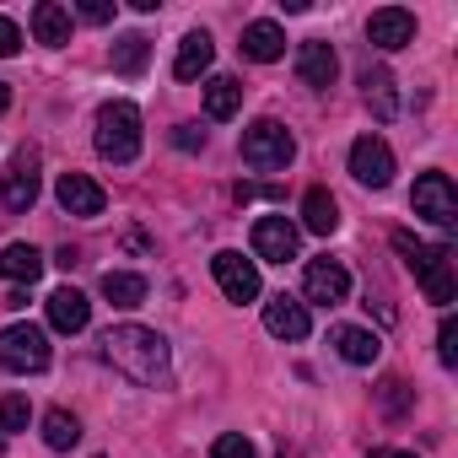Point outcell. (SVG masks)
I'll return each instance as SVG.
<instances>
[{"label":"cell","instance_id":"1","mask_svg":"<svg viewBox=\"0 0 458 458\" xmlns=\"http://www.w3.org/2000/svg\"><path fill=\"white\" fill-rule=\"evenodd\" d=\"M103 356L140 388H162L167 383V340L146 324H114L103 335Z\"/></svg>","mask_w":458,"mask_h":458},{"label":"cell","instance_id":"2","mask_svg":"<svg viewBox=\"0 0 458 458\" xmlns=\"http://www.w3.org/2000/svg\"><path fill=\"white\" fill-rule=\"evenodd\" d=\"M394 254L410 265V276L420 281L426 302H437V308L453 302V265H447V249L442 243H420L410 233H394Z\"/></svg>","mask_w":458,"mask_h":458},{"label":"cell","instance_id":"3","mask_svg":"<svg viewBox=\"0 0 458 458\" xmlns=\"http://www.w3.org/2000/svg\"><path fill=\"white\" fill-rule=\"evenodd\" d=\"M92 140H98V151L108 162H119V167L135 162L140 157V114H135V103H103Z\"/></svg>","mask_w":458,"mask_h":458},{"label":"cell","instance_id":"4","mask_svg":"<svg viewBox=\"0 0 458 458\" xmlns=\"http://www.w3.org/2000/svg\"><path fill=\"white\" fill-rule=\"evenodd\" d=\"M292 157H297V140H292L286 124H276V119H254V124L243 130V162H249V167H259V173H281Z\"/></svg>","mask_w":458,"mask_h":458},{"label":"cell","instance_id":"5","mask_svg":"<svg viewBox=\"0 0 458 458\" xmlns=\"http://www.w3.org/2000/svg\"><path fill=\"white\" fill-rule=\"evenodd\" d=\"M0 367L6 372H44L49 367V335L38 324H12L0 329Z\"/></svg>","mask_w":458,"mask_h":458},{"label":"cell","instance_id":"6","mask_svg":"<svg viewBox=\"0 0 458 458\" xmlns=\"http://www.w3.org/2000/svg\"><path fill=\"white\" fill-rule=\"evenodd\" d=\"M410 199H415V216L437 221L442 233H453V226H458V194H453V178L447 173H420Z\"/></svg>","mask_w":458,"mask_h":458},{"label":"cell","instance_id":"7","mask_svg":"<svg viewBox=\"0 0 458 458\" xmlns=\"http://www.w3.org/2000/svg\"><path fill=\"white\" fill-rule=\"evenodd\" d=\"M210 276H216V286L226 292V302H254V297H259V265L243 259L238 249H221V254L210 259Z\"/></svg>","mask_w":458,"mask_h":458},{"label":"cell","instance_id":"8","mask_svg":"<svg viewBox=\"0 0 458 458\" xmlns=\"http://www.w3.org/2000/svg\"><path fill=\"white\" fill-rule=\"evenodd\" d=\"M351 178L367 183V189H388V183H394V151H388V140L361 135V140L351 146Z\"/></svg>","mask_w":458,"mask_h":458},{"label":"cell","instance_id":"9","mask_svg":"<svg viewBox=\"0 0 458 458\" xmlns=\"http://www.w3.org/2000/svg\"><path fill=\"white\" fill-rule=\"evenodd\" d=\"M302 292H308V302H318V308H340V302L351 297V270H345L340 259H313V265L302 270Z\"/></svg>","mask_w":458,"mask_h":458},{"label":"cell","instance_id":"10","mask_svg":"<svg viewBox=\"0 0 458 458\" xmlns=\"http://www.w3.org/2000/svg\"><path fill=\"white\" fill-rule=\"evenodd\" d=\"M0 199H6V210H33L38 199V151H17L12 167L0 173Z\"/></svg>","mask_w":458,"mask_h":458},{"label":"cell","instance_id":"11","mask_svg":"<svg viewBox=\"0 0 458 458\" xmlns=\"http://www.w3.org/2000/svg\"><path fill=\"white\" fill-rule=\"evenodd\" d=\"M297 226L286 221V216H259L254 221V254L259 259H270V265H286V259H297Z\"/></svg>","mask_w":458,"mask_h":458},{"label":"cell","instance_id":"12","mask_svg":"<svg viewBox=\"0 0 458 458\" xmlns=\"http://www.w3.org/2000/svg\"><path fill=\"white\" fill-rule=\"evenodd\" d=\"M55 194H60V205H65L71 216H103V205H108L103 183H92L87 173H60Z\"/></svg>","mask_w":458,"mask_h":458},{"label":"cell","instance_id":"13","mask_svg":"<svg viewBox=\"0 0 458 458\" xmlns=\"http://www.w3.org/2000/svg\"><path fill=\"white\" fill-rule=\"evenodd\" d=\"M367 38H372L377 49H404V44H415V17H410L404 6H383V12H372Z\"/></svg>","mask_w":458,"mask_h":458},{"label":"cell","instance_id":"14","mask_svg":"<svg viewBox=\"0 0 458 458\" xmlns=\"http://www.w3.org/2000/svg\"><path fill=\"white\" fill-rule=\"evenodd\" d=\"M335 71H340V60H335V49H329L324 38H308V44L297 49V76H302V87L324 92V87H335Z\"/></svg>","mask_w":458,"mask_h":458},{"label":"cell","instance_id":"15","mask_svg":"<svg viewBox=\"0 0 458 458\" xmlns=\"http://www.w3.org/2000/svg\"><path fill=\"white\" fill-rule=\"evenodd\" d=\"M265 329H270L276 340H308V308L281 292V297L265 302Z\"/></svg>","mask_w":458,"mask_h":458},{"label":"cell","instance_id":"16","mask_svg":"<svg viewBox=\"0 0 458 458\" xmlns=\"http://www.w3.org/2000/svg\"><path fill=\"white\" fill-rule=\"evenodd\" d=\"M49 324H55L60 335H81V329L92 324V302H87L76 286H60V292L49 297Z\"/></svg>","mask_w":458,"mask_h":458},{"label":"cell","instance_id":"17","mask_svg":"<svg viewBox=\"0 0 458 458\" xmlns=\"http://www.w3.org/2000/svg\"><path fill=\"white\" fill-rule=\"evenodd\" d=\"M210 60H216V44H210V33H205V28H194V33H183V44H178L173 76H178V81H194V76H205V71H210Z\"/></svg>","mask_w":458,"mask_h":458},{"label":"cell","instance_id":"18","mask_svg":"<svg viewBox=\"0 0 458 458\" xmlns=\"http://www.w3.org/2000/svg\"><path fill=\"white\" fill-rule=\"evenodd\" d=\"M361 98H367V108H372V119L377 124H388V119H399V92H394V76L388 71H361Z\"/></svg>","mask_w":458,"mask_h":458},{"label":"cell","instance_id":"19","mask_svg":"<svg viewBox=\"0 0 458 458\" xmlns=\"http://www.w3.org/2000/svg\"><path fill=\"white\" fill-rule=\"evenodd\" d=\"M335 351L351 361V367H372L377 356H383V340L372 335V329H356V324H340L335 329Z\"/></svg>","mask_w":458,"mask_h":458},{"label":"cell","instance_id":"20","mask_svg":"<svg viewBox=\"0 0 458 458\" xmlns=\"http://www.w3.org/2000/svg\"><path fill=\"white\" fill-rule=\"evenodd\" d=\"M243 55L259 60V65H270V60L286 55V33H281L276 22H249V28H243Z\"/></svg>","mask_w":458,"mask_h":458},{"label":"cell","instance_id":"21","mask_svg":"<svg viewBox=\"0 0 458 458\" xmlns=\"http://www.w3.org/2000/svg\"><path fill=\"white\" fill-rule=\"evenodd\" d=\"M0 276H6V281H38L44 276V254L33 249V243H6V249H0Z\"/></svg>","mask_w":458,"mask_h":458},{"label":"cell","instance_id":"22","mask_svg":"<svg viewBox=\"0 0 458 458\" xmlns=\"http://www.w3.org/2000/svg\"><path fill=\"white\" fill-rule=\"evenodd\" d=\"M302 226H308V233H318V238H329L335 226H340V205H335L329 189H308V199H302Z\"/></svg>","mask_w":458,"mask_h":458},{"label":"cell","instance_id":"23","mask_svg":"<svg viewBox=\"0 0 458 458\" xmlns=\"http://www.w3.org/2000/svg\"><path fill=\"white\" fill-rule=\"evenodd\" d=\"M33 38L38 44H71V12L55 6V0H44V6H33Z\"/></svg>","mask_w":458,"mask_h":458},{"label":"cell","instance_id":"24","mask_svg":"<svg viewBox=\"0 0 458 458\" xmlns=\"http://www.w3.org/2000/svg\"><path fill=\"white\" fill-rule=\"evenodd\" d=\"M238 108H243V87L233 76H210L205 81V114L210 119H233Z\"/></svg>","mask_w":458,"mask_h":458},{"label":"cell","instance_id":"25","mask_svg":"<svg viewBox=\"0 0 458 458\" xmlns=\"http://www.w3.org/2000/svg\"><path fill=\"white\" fill-rule=\"evenodd\" d=\"M103 297H108L114 308H140V302H146V276L108 270V276H103Z\"/></svg>","mask_w":458,"mask_h":458},{"label":"cell","instance_id":"26","mask_svg":"<svg viewBox=\"0 0 458 458\" xmlns=\"http://www.w3.org/2000/svg\"><path fill=\"white\" fill-rule=\"evenodd\" d=\"M146 60H151V38H146V33H124V38L114 44V71H119V76H140Z\"/></svg>","mask_w":458,"mask_h":458},{"label":"cell","instance_id":"27","mask_svg":"<svg viewBox=\"0 0 458 458\" xmlns=\"http://www.w3.org/2000/svg\"><path fill=\"white\" fill-rule=\"evenodd\" d=\"M44 442H49L55 453H71V447L81 442V420H76L71 410H49V415H44Z\"/></svg>","mask_w":458,"mask_h":458},{"label":"cell","instance_id":"28","mask_svg":"<svg viewBox=\"0 0 458 458\" xmlns=\"http://www.w3.org/2000/svg\"><path fill=\"white\" fill-rule=\"evenodd\" d=\"M28 420H33V404H28L22 394H6V399H0V431H28Z\"/></svg>","mask_w":458,"mask_h":458},{"label":"cell","instance_id":"29","mask_svg":"<svg viewBox=\"0 0 458 458\" xmlns=\"http://www.w3.org/2000/svg\"><path fill=\"white\" fill-rule=\"evenodd\" d=\"M210 458H259V453H254V442H249L243 431H226V437H216Z\"/></svg>","mask_w":458,"mask_h":458},{"label":"cell","instance_id":"30","mask_svg":"<svg viewBox=\"0 0 458 458\" xmlns=\"http://www.w3.org/2000/svg\"><path fill=\"white\" fill-rule=\"evenodd\" d=\"M437 356H442V367H458V324L453 318H442V329H437Z\"/></svg>","mask_w":458,"mask_h":458},{"label":"cell","instance_id":"31","mask_svg":"<svg viewBox=\"0 0 458 458\" xmlns=\"http://www.w3.org/2000/svg\"><path fill=\"white\" fill-rule=\"evenodd\" d=\"M377 404H383V410H388V415H399V410H404V404H410V388H404V383H399V377H388V383H383V388H377Z\"/></svg>","mask_w":458,"mask_h":458},{"label":"cell","instance_id":"32","mask_svg":"<svg viewBox=\"0 0 458 458\" xmlns=\"http://www.w3.org/2000/svg\"><path fill=\"white\" fill-rule=\"evenodd\" d=\"M22 49V33H17V22L12 17H0V60H12Z\"/></svg>","mask_w":458,"mask_h":458},{"label":"cell","instance_id":"33","mask_svg":"<svg viewBox=\"0 0 458 458\" xmlns=\"http://www.w3.org/2000/svg\"><path fill=\"white\" fill-rule=\"evenodd\" d=\"M81 22H114V0H81Z\"/></svg>","mask_w":458,"mask_h":458},{"label":"cell","instance_id":"34","mask_svg":"<svg viewBox=\"0 0 458 458\" xmlns=\"http://www.w3.org/2000/svg\"><path fill=\"white\" fill-rule=\"evenodd\" d=\"M173 146H178V151H199V146H205V130H194V124H178V130H173Z\"/></svg>","mask_w":458,"mask_h":458},{"label":"cell","instance_id":"35","mask_svg":"<svg viewBox=\"0 0 458 458\" xmlns=\"http://www.w3.org/2000/svg\"><path fill=\"white\" fill-rule=\"evenodd\" d=\"M372 458H415V453H399V447H377Z\"/></svg>","mask_w":458,"mask_h":458},{"label":"cell","instance_id":"36","mask_svg":"<svg viewBox=\"0 0 458 458\" xmlns=\"http://www.w3.org/2000/svg\"><path fill=\"white\" fill-rule=\"evenodd\" d=\"M6 108H12V87H6V81H0V114H6Z\"/></svg>","mask_w":458,"mask_h":458},{"label":"cell","instance_id":"37","mask_svg":"<svg viewBox=\"0 0 458 458\" xmlns=\"http://www.w3.org/2000/svg\"><path fill=\"white\" fill-rule=\"evenodd\" d=\"M0 453H6V431H0Z\"/></svg>","mask_w":458,"mask_h":458}]
</instances>
